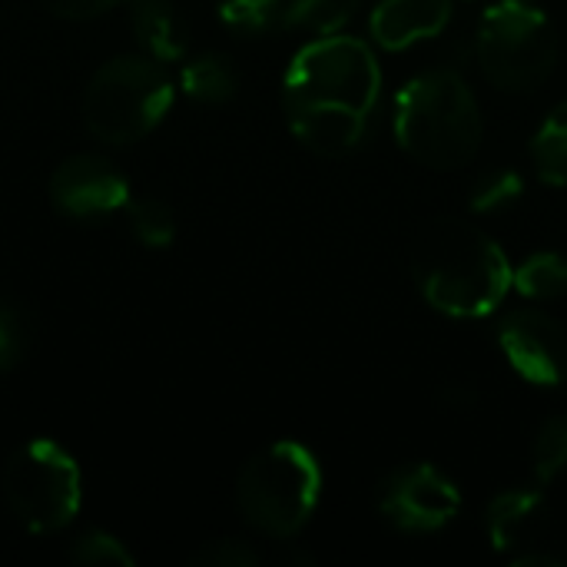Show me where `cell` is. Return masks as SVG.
Instances as JSON below:
<instances>
[{"mask_svg": "<svg viewBox=\"0 0 567 567\" xmlns=\"http://www.w3.org/2000/svg\"><path fill=\"white\" fill-rule=\"evenodd\" d=\"M382 93V70L355 37H316L282 76V110L292 136L319 156H349L362 146Z\"/></svg>", "mask_w": 567, "mask_h": 567, "instance_id": "obj_1", "label": "cell"}, {"mask_svg": "<svg viewBox=\"0 0 567 567\" xmlns=\"http://www.w3.org/2000/svg\"><path fill=\"white\" fill-rule=\"evenodd\" d=\"M409 272L425 302L449 319H485L515 282L502 246L485 229L452 216L419 229Z\"/></svg>", "mask_w": 567, "mask_h": 567, "instance_id": "obj_2", "label": "cell"}, {"mask_svg": "<svg viewBox=\"0 0 567 567\" xmlns=\"http://www.w3.org/2000/svg\"><path fill=\"white\" fill-rule=\"evenodd\" d=\"M485 136L482 106L455 70H429L409 80L395 100V140L429 169H462Z\"/></svg>", "mask_w": 567, "mask_h": 567, "instance_id": "obj_3", "label": "cell"}, {"mask_svg": "<svg viewBox=\"0 0 567 567\" xmlns=\"http://www.w3.org/2000/svg\"><path fill=\"white\" fill-rule=\"evenodd\" d=\"M322 498L319 458L299 442H276L252 455L236 482V505L243 518L269 535L292 538L316 515Z\"/></svg>", "mask_w": 567, "mask_h": 567, "instance_id": "obj_4", "label": "cell"}, {"mask_svg": "<svg viewBox=\"0 0 567 567\" xmlns=\"http://www.w3.org/2000/svg\"><path fill=\"white\" fill-rule=\"evenodd\" d=\"M173 106V80L153 56H113L103 63L83 93L86 130L110 143L126 146L143 140Z\"/></svg>", "mask_w": 567, "mask_h": 567, "instance_id": "obj_5", "label": "cell"}, {"mask_svg": "<svg viewBox=\"0 0 567 567\" xmlns=\"http://www.w3.org/2000/svg\"><path fill=\"white\" fill-rule=\"evenodd\" d=\"M558 30L528 0H498L475 33V60L505 93L538 90L558 66Z\"/></svg>", "mask_w": 567, "mask_h": 567, "instance_id": "obj_6", "label": "cell"}, {"mask_svg": "<svg viewBox=\"0 0 567 567\" xmlns=\"http://www.w3.org/2000/svg\"><path fill=\"white\" fill-rule=\"evenodd\" d=\"M3 495L17 522L30 532H60L76 518L83 502L80 465L63 445L33 439L10 455L3 468Z\"/></svg>", "mask_w": 567, "mask_h": 567, "instance_id": "obj_7", "label": "cell"}, {"mask_svg": "<svg viewBox=\"0 0 567 567\" xmlns=\"http://www.w3.org/2000/svg\"><path fill=\"white\" fill-rule=\"evenodd\" d=\"M379 512L405 535L442 532L462 512L458 485L435 465L415 462L395 468L379 488Z\"/></svg>", "mask_w": 567, "mask_h": 567, "instance_id": "obj_8", "label": "cell"}, {"mask_svg": "<svg viewBox=\"0 0 567 567\" xmlns=\"http://www.w3.org/2000/svg\"><path fill=\"white\" fill-rule=\"evenodd\" d=\"M505 362L532 385L555 389L567 379V332L542 309H518L498 329Z\"/></svg>", "mask_w": 567, "mask_h": 567, "instance_id": "obj_9", "label": "cell"}, {"mask_svg": "<svg viewBox=\"0 0 567 567\" xmlns=\"http://www.w3.org/2000/svg\"><path fill=\"white\" fill-rule=\"evenodd\" d=\"M50 199L60 213L73 219H96L126 209L130 183L110 159L96 153H76L53 169Z\"/></svg>", "mask_w": 567, "mask_h": 567, "instance_id": "obj_10", "label": "cell"}, {"mask_svg": "<svg viewBox=\"0 0 567 567\" xmlns=\"http://www.w3.org/2000/svg\"><path fill=\"white\" fill-rule=\"evenodd\" d=\"M548 522V502L542 488H508L492 498L485 512V528L502 555H518L538 545Z\"/></svg>", "mask_w": 567, "mask_h": 567, "instance_id": "obj_11", "label": "cell"}, {"mask_svg": "<svg viewBox=\"0 0 567 567\" xmlns=\"http://www.w3.org/2000/svg\"><path fill=\"white\" fill-rule=\"evenodd\" d=\"M452 20V0H382L369 30L382 50H405L439 37Z\"/></svg>", "mask_w": 567, "mask_h": 567, "instance_id": "obj_12", "label": "cell"}, {"mask_svg": "<svg viewBox=\"0 0 567 567\" xmlns=\"http://www.w3.org/2000/svg\"><path fill=\"white\" fill-rule=\"evenodd\" d=\"M130 23H133L136 43L146 50V56H153L159 63L179 60L189 47L186 23L169 0H133Z\"/></svg>", "mask_w": 567, "mask_h": 567, "instance_id": "obj_13", "label": "cell"}, {"mask_svg": "<svg viewBox=\"0 0 567 567\" xmlns=\"http://www.w3.org/2000/svg\"><path fill=\"white\" fill-rule=\"evenodd\" d=\"M183 93L199 103H226L239 90V73L229 56L223 53H203L183 66Z\"/></svg>", "mask_w": 567, "mask_h": 567, "instance_id": "obj_14", "label": "cell"}, {"mask_svg": "<svg viewBox=\"0 0 567 567\" xmlns=\"http://www.w3.org/2000/svg\"><path fill=\"white\" fill-rule=\"evenodd\" d=\"M532 159L548 186H567V100H561L532 136Z\"/></svg>", "mask_w": 567, "mask_h": 567, "instance_id": "obj_15", "label": "cell"}, {"mask_svg": "<svg viewBox=\"0 0 567 567\" xmlns=\"http://www.w3.org/2000/svg\"><path fill=\"white\" fill-rule=\"evenodd\" d=\"M359 7L362 0H292L282 13V23L312 37H329L339 33Z\"/></svg>", "mask_w": 567, "mask_h": 567, "instance_id": "obj_16", "label": "cell"}, {"mask_svg": "<svg viewBox=\"0 0 567 567\" xmlns=\"http://www.w3.org/2000/svg\"><path fill=\"white\" fill-rule=\"evenodd\" d=\"M515 286L528 299L567 296V259L558 252H535L515 269Z\"/></svg>", "mask_w": 567, "mask_h": 567, "instance_id": "obj_17", "label": "cell"}, {"mask_svg": "<svg viewBox=\"0 0 567 567\" xmlns=\"http://www.w3.org/2000/svg\"><path fill=\"white\" fill-rule=\"evenodd\" d=\"M126 213H130V229L143 246L166 249L176 239V219H173V209L163 199H156V196L130 199Z\"/></svg>", "mask_w": 567, "mask_h": 567, "instance_id": "obj_18", "label": "cell"}, {"mask_svg": "<svg viewBox=\"0 0 567 567\" xmlns=\"http://www.w3.org/2000/svg\"><path fill=\"white\" fill-rule=\"evenodd\" d=\"M532 472L538 485L555 482L561 472H567V419L555 415L548 419L532 445Z\"/></svg>", "mask_w": 567, "mask_h": 567, "instance_id": "obj_19", "label": "cell"}, {"mask_svg": "<svg viewBox=\"0 0 567 567\" xmlns=\"http://www.w3.org/2000/svg\"><path fill=\"white\" fill-rule=\"evenodd\" d=\"M522 193H525V179L508 166H495L475 179L468 203L475 213H498V209H508L512 203H518Z\"/></svg>", "mask_w": 567, "mask_h": 567, "instance_id": "obj_20", "label": "cell"}, {"mask_svg": "<svg viewBox=\"0 0 567 567\" xmlns=\"http://www.w3.org/2000/svg\"><path fill=\"white\" fill-rule=\"evenodd\" d=\"M282 0H219V20L243 37L266 33L276 20H282Z\"/></svg>", "mask_w": 567, "mask_h": 567, "instance_id": "obj_21", "label": "cell"}, {"mask_svg": "<svg viewBox=\"0 0 567 567\" xmlns=\"http://www.w3.org/2000/svg\"><path fill=\"white\" fill-rule=\"evenodd\" d=\"M70 558L80 565L93 567H133V555L123 548V542H116L106 532H86L76 538V545L70 548Z\"/></svg>", "mask_w": 567, "mask_h": 567, "instance_id": "obj_22", "label": "cell"}, {"mask_svg": "<svg viewBox=\"0 0 567 567\" xmlns=\"http://www.w3.org/2000/svg\"><path fill=\"white\" fill-rule=\"evenodd\" d=\"M193 567H256L259 565V551L249 548L246 542H236V538H219V542H209L203 545L193 558Z\"/></svg>", "mask_w": 567, "mask_h": 567, "instance_id": "obj_23", "label": "cell"}, {"mask_svg": "<svg viewBox=\"0 0 567 567\" xmlns=\"http://www.w3.org/2000/svg\"><path fill=\"white\" fill-rule=\"evenodd\" d=\"M27 352V329H23V316L0 299V372L13 369Z\"/></svg>", "mask_w": 567, "mask_h": 567, "instance_id": "obj_24", "label": "cell"}, {"mask_svg": "<svg viewBox=\"0 0 567 567\" xmlns=\"http://www.w3.org/2000/svg\"><path fill=\"white\" fill-rule=\"evenodd\" d=\"M53 17H63V20H93L113 7H120L123 0H40Z\"/></svg>", "mask_w": 567, "mask_h": 567, "instance_id": "obj_25", "label": "cell"}, {"mask_svg": "<svg viewBox=\"0 0 567 567\" xmlns=\"http://www.w3.org/2000/svg\"><path fill=\"white\" fill-rule=\"evenodd\" d=\"M442 402H445V409H455V412H465V409H472L475 405V392L468 389V385H449L445 392H442Z\"/></svg>", "mask_w": 567, "mask_h": 567, "instance_id": "obj_26", "label": "cell"}, {"mask_svg": "<svg viewBox=\"0 0 567 567\" xmlns=\"http://www.w3.org/2000/svg\"><path fill=\"white\" fill-rule=\"evenodd\" d=\"M512 565L518 567H561V558H555V555H545V551H518L515 558H512Z\"/></svg>", "mask_w": 567, "mask_h": 567, "instance_id": "obj_27", "label": "cell"}]
</instances>
